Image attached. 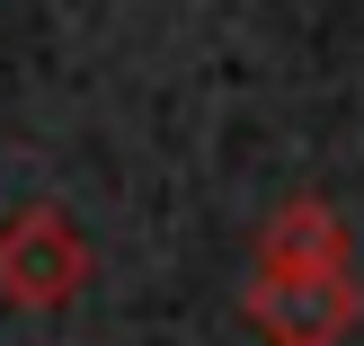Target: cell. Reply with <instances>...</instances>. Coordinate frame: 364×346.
Masks as SVG:
<instances>
[{
    "label": "cell",
    "mask_w": 364,
    "mask_h": 346,
    "mask_svg": "<svg viewBox=\"0 0 364 346\" xmlns=\"http://www.w3.org/2000/svg\"><path fill=\"white\" fill-rule=\"evenodd\" d=\"M240 320L267 346H347L364 320V276L355 266H249Z\"/></svg>",
    "instance_id": "cell-1"
},
{
    "label": "cell",
    "mask_w": 364,
    "mask_h": 346,
    "mask_svg": "<svg viewBox=\"0 0 364 346\" xmlns=\"http://www.w3.org/2000/svg\"><path fill=\"white\" fill-rule=\"evenodd\" d=\"M89 284V231L63 205H18L0 222V302L9 311H63Z\"/></svg>",
    "instance_id": "cell-2"
},
{
    "label": "cell",
    "mask_w": 364,
    "mask_h": 346,
    "mask_svg": "<svg viewBox=\"0 0 364 346\" xmlns=\"http://www.w3.org/2000/svg\"><path fill=\"white\" fill-rule=\"evenodd\" d=\"M258 266H355V240L329 195H284L258 231Z\"/></svg>",
    "instance_id": "cell-3"
}]
</instances>
